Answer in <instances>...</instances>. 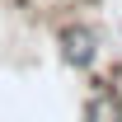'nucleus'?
I'll use <instances>...</instances> for the list:
<instances>
[{"label":"nucleus","mask_w":122,"mask_h":122,"mask_svg":"<svg viewBox=\"0 0 122 122\" xmlns=\"http://www.w3.org/2000/svg\"><path fill=\"white\" fill-rule=\"evenodd\" d=\"M85 117H122V103L103 89V94H94L89 103H85Z\"/></svg>","instance_id":"f03ea898"},{"label":"nucleus","mask_w":122,"mask_h":122,"mask_svg":"<svg viewBox=\"0 0 122 122\" xmlns=\"http://www.w3.org/2000/svg\"><path fill=\"white\" fill-rule=\"evenodd\" d=\"M56 42H61L66 66H75V71H89L94 61H99V33H94L89 24H66V28L56 33Z\"/></svg>","instance_id":"f257e3e1"}]
</instances>
